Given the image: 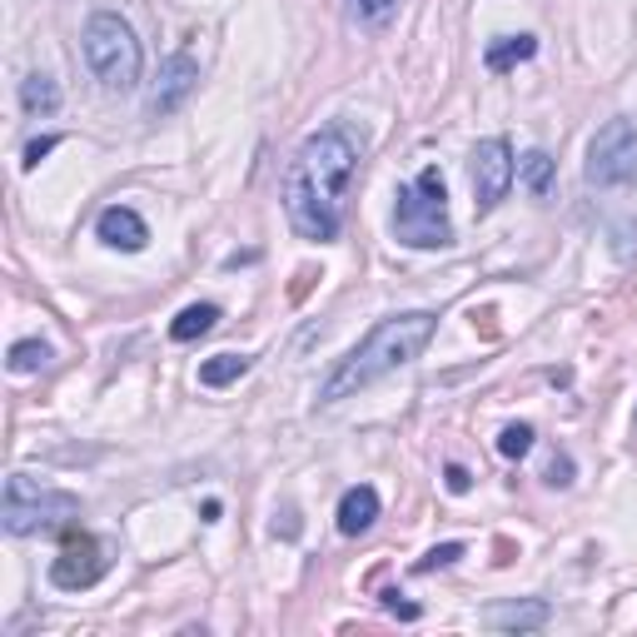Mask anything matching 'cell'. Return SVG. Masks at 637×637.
<instances>
[{
    "instance_id": "8992f818",
    "label": "cell",
    "mask_w": 637,
    "mask_h": 637,
    "mask_svg": "<svg viewBox=\"0 0 637 637\" xmlns=\"http://www.w3.org/2000/svg\"><path fill=\"white\" fill-rule=\"evenodd\" d=\"M587 185L607 189V185H633L637 179V119L617 115L587 145V165H583Z\"/></svg>"
},
{
    "instance_id": "cb8c5ba5",
    "label": "cell",
    "mask_w": 637,
    "mask_h": 637,
    "mask_svg": "<svg viewBox=\"0 0 637 637\" xmlns=\"http://www.w3.org/2000/svg\"><path fill=\"white\" fill-rule=\"evenodd\" d=\"M448 493H468L473 488V478H468V468H458V463H448Z\"/></svg>"
},
{
    "instance_id": "7a4b0ae2",
    "label": "cell",
    "mask_w": 637,
    "mask_h": 637,
    "mask_svg": "<svg viewBox=\"0 0 637 637\" xmlns=\"http://www.w3.org/2000/svg\"><path fill=\"white\" fill-rule=\"evenodd\" d=\"M434 328H438V318L424 314V309L384 318V324H378L358 348H348V354L334 364V374L318 384V404H338V398H348V394H358V388H368L374 378H384V374H394V368L414 364V358L428 348Z\"/></svg>"
},
{
    "instance_id": "7c38bea8",
    "label": "cell",
    "mask_w": 637,
    "mask_h": 637,
    "mask_svg": "<svg viewBox=\"0 0 637 637\" xmlns=\"http://www.w3.org/2000/svg\"><path fill=\"white\" fill-rule=\"evenodd\" d=\"M374 518H378V493L368 483L348 488V493L338 498V533L358 537V533H368V528H374Z\"/></svg>"
},
{
    "instance_id": "7402d4cb",
    "label": "cell",
    "mask_w": 637,
    "mask_h": 637,
    "mask_svg": "<svg viewBox=\"0 0 637 637\" xmlns=\"http://www.w3.org/2000/svg\"><path fill=\"white\" fill-rule=\"evenodd\" d=\"M55 145H60V135H40V139H30V145H25V169H35L40 159H45Z\"/></svg>"
},
{
    "instance_id": "9c48e42d",
    "label": "cell",
    "mask_w": 637,
    "mask_h": 637,
    "mask_svg": "<svg viewBox=\"0 0 637 637\" xmlns=\"http://www.w3.org/2000/svg\"><path fill=\"white\" fill-rule=\"evenodd\" d=\"M195 85H199L195 55H185V50H179V55H169L165 65H159L155 90H149V115H175V109L195 95Z\"/></svg>"
},
{
    "instance_id": "ac0fdd59",
    "label": "cell",
    "mask_w": 637,
    "mask_h": 637,
    "mask_svg": "<svg viewBox=\"0 0 637 637\" xmlns=\"http://www.w3.org/2000/svg\"><path fill=\"white\" fill-rule=\"evenodd\" d=\"M45 364H50V344H40V338H20L10 348V374H35Z\"/></svg>"
},
{
    "instance_id": "30bf717a",
    "label": "cell",
    "mask_w": 637,
    "mask_h": 637,
    "mask_svg": "<svg viewBox=\"0 0 637 637\" xmlns=\"http://www.w3.org/2000/svg\"><path fill=\"white\" fill-rule=\"evenodd\" d=\"M547 623V603L543 597H518V603H493L483 607V627L493 633H533Z\"/></svg>"
},
{
    "instance_id": "5b68a950",
    "label": "cell",
    "mask_w": 637,
    "mask_h": 637,
    "mask_svg": "<svg viewBox=\"0 0 637 637\" xmlns=\"http://www.w3.org/2000/svg\"><path fill=\"white\" fill-rule=\"evenodd\" d=\"M80 513L75 493H55V488H35L25 473L6 478V508H0V523L10 537L25 533H50V528H65Z\"/></svg>"
},
{
    "instance_id": "d4e9b609",
    "label": "cell",
    "mask_w": 637,
    "mask_h": 637,
    "mask_svg": "<svg viewBox=\"0 0 637 637\" xmlns=\"http://www.w3.org/2000/svg\"><path fill=\"white\" fill-rule=\"evenodd\" d=\"M384 603H388V613H398V617H418V607L414 603H398V593H384Z\"/></svg>"
},
{
    "instance_id": "4fadbf2b",
    "label": "cell",
    "mask_w": 637,
    "mask_h": 637,
    "mask_svg": "<svg viewBox=\"0 0 637 637\" xmlns=\"http://www.w3.org/2000/svg\"><path fill=\"white\" fill-rule=\"evenodd\" d=\"M537 55V40L533 35H503V40H493V45H488V70H493V75H503V70H513L518 60H533Z\"/></svg>"
},
{
    "instance_id": "44dd1931",
    "label": "cell",
    "mask_w": 637,
    "mask_h": 637,
    "mask_svg": "<svg viewBox=\"0 0 637 637\" xmlns=\"http://www.w3.org/2000/svg\"><path fill=\"white\" fill-rule=\"evenodd\" d=\"M458 557H463V543H443V547H434L428 557H418V573H434V567H453Z\"/></svg>"
},
{
    "instance_id": "e0dca14e",
    "label": "cell",
    "mask_w": 637,
    "mask_h": 637,
    "mask_svg": "<svg viewBox=\"0 0 637 637\" xmlns=\"http://www.w3.org/2000/svg\"><path fill=\"white\" fill-rule=\"evenodd\" d=\"M518 175H523V185L533 189V195H547V185H553V159H547L543 149H528V155L518 159Z\"/></svg>"
},
{
    "instance_id": "8fae6325",
    "label": "cell",
    "mask_w": 637,
    "mask_h": 637,
    "mask_svg": "<svg viewBox=\"0 0 637 637\" xmlns=\"http://www.w3.org/2000/svg\"><path fill=\"white\" fill-rule=\"evenodd\" d=\"M95 234L105 239L109 249H125V254H135V249H145L149 229H145V219H139V215H135V209H129V205H109L105 215H100Z\"/></svg>"
},
{
    "instance_id": "ba28073f",
    "label": "cell",
    "mask_w": 637,
    "mask_h": 637,
    "mask_svg": "<svg viewBox=\"0 0 637 637\" xmlns=\"http://www.w3.org/2000/svg\"><path fill=\"white\" fill-rule=\"evenodd\" d=\"M105 567H109L105 547L80 533L60 547V557L50 563V577H55V587H65V593H80V587H95L100 577H105Z\"/></svg>"
},
{
    "instance_id": "ffe728a7",
    "label": "cell",
    "mask_w": 637,
    "mask_h": 637,
    "mask_svg": "<svg viewBox=\"0 0 637 637\" xmlns=\"http://www.w3.org/2000/svg\"><path fill=\"white\" fill-rule=\"evenodd\" d=\"M394 10H398V0H348V15L364 20V25H384Z\"/></svg>"
},
{
    "instance_id": "277c9868",
    "label": "cell",
    "mask_w": 637,
    "mask_h": 637,
    "mask_svg": "<svg viewBox=\"0 0 637 637\" xmlns=\"http://www.w3.org/2000/svg\"><path fill=\"white\" fill-rule=\"evenodd\" d=\"M80 45H85V65L95 70V80L105 90H135L139 85V65H145V55H139L135 30H129L119 15H109V10L90 15Z\"/></svg>"
},
{
    "instance_id": "3957f363",
    "label": "cell",
    "mask_w": 637,
    "mask_h": 637,
    "mask_svg": "<svg viewBox=\"0 0 637 637\" xmlns=\"http://www.w3.org/2000/svg\"><path fill=\"white\" fill-rule=\"evenodd\" d=\"M394 234H398V244H408V249H443L448 239H453V224H448V189H443L438 165L418 169L414 185L398 189Z\"/></svg>"
},
{
    "instance_id": "603a6c76",
    "label": "cell",
    "mask_w": 637,
    "mask_h": 637,
    "mask_svg": "<svg viewBox=\"0 0 637 637\" xmlns=\"http://www.w3.org/2000/svg\"><path fill=\"white\" fill-rule=\"evenodd\" d=\"M547 483H553V488H567V483H573V458H563V453H557L553 458V463H547Z\"/></svg>"
},
{
    "instance_id": "52a82bcc",
    "label": "cell",
    "mask_w": 637,
    "mask_h": 637,
    "mask_svg": "<svg viewBox=\"0 0 637 637\" xmlns=\"http://www.w3.org/2000/svg\"><path fill=\"white\" fill-rule=\"evenodd\" d=\"M468 175H473V205H478V215H488V209L503 205L508 185H513V175H518L508 139H483V145L473 149V165H468Z\"/></svg>"
},
{
    "instance_id": "9a60e30c",
    "label": "cell",
    "mask_w": 637,
    "mask_h": 637,
    "mask_svg": "<svg viewBox=\"0 0 637 637\" xmlns=\"http://www.w3.org/2000/svg\"><path fill=\"white\" fill-rule=\"evenodd\" d=\"M215 318H219V309H215V304H189V309H179V318L169 324V338L189 344V338L209 334V328H215Z\"/></svg>"
},
{
    "instance_id": "2e32d148",
    "label": "cell",
    "mask_w": 637,
    "mask_h": 637,
    "mask_svg": "<svg viewBox=\"0 0 637 637\" xmlns=\"http://www.w3.org/2000/svg\"><path fill=\"white\" fill-rule=\"evenodd\" d=\"M244 374H249L244 354H219V358H209V364H199V384H209V388H224V384H234V378H244Z\"/></svg>"
},
{
    "instance_id": "5bb4252c",
    "label": "cell",
    "mask_w": 637,
    "mask_h": 637,
    "mask_svg": "<svg viewBox=\"0 0 637 637\" xmlns=\"http://www.w3.org/2000/svg\"><path fill=\"white\" fill-rule=\"evenodd\" d=\"M20 105H25V115H55V109H60V85L50 75H25V80H20Z\"/></svg>"
},
{
    "instance_id": "d6986e66",
    "label": "cell",
    "mask_w": 637,
    "mask_h": 637,
    "mask_svg": "<svg viewBox=\"0 0 637 637\" xmlns=\"http://www.w3.org/2000/svg\"><path fill=\"white\" fill-rule=\"evenodd\" d=\"M528 448H533V428L528 424H508L503 434H498V453L503 458H523Z\"/></svg>"
},
{
    "instance_id": "6da1fadb",
    "label": "cell",
    "mask_w": 637,
    "mask_h": 637,
    "mask_svg": "<svg viewBox=\"0 0 637 637\" xmlns=\"http://www.w3.org/2000/svg\"><path fill=\"white\" fill-rule=\"evenodd\" d=\"M358 149L344 125H328L299 145L284 169V215L304 239L324 244L344 224V185L354 179Z\"/></svg>"
}]
</instances>
